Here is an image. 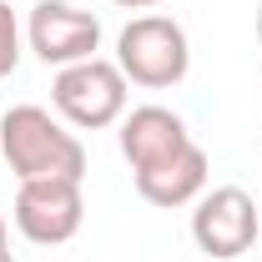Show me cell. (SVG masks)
<instances>
[{
    "mask_svg": "<svg viewBox=\"0 0 262 262\" xmlns=\"http://www.w3.org/2000/svg\"><path fill=\"white\" fill-rule=\"evenodd\" d=\"M111 5H121V10H157L166 0H111Z\"/></svg>",
    "mask_w": 262,
    "mask_h": 262,
    "instance_id": "cell-10",
    "label": "cell"
},
{
    "mask_svg": "<svg viewBox=\"0 0 262 262\" xmlns=\"http://www.w3.org/2000/svg\"><path fill=\"white\" fill-rule=\"evenodd\" d=\"M0 157L15 171V182H35V177L81 182L86 177L81 136L61 116H51L46 106H10L0 116Z\"/></svg>",
    "mask_w": 262,
    "mask_h": 262,
    "instance_id": "cell-1",
    "label": "cell"
},
{
    "mask_svg": "<svg viewBox=\"0 0 262 262\" xmlns=\"http://www.w3.org/2000/svg\"><path fill=\"white\" fill-rule=\"evenodd\" d=\"M116 66L131 86H146V91H171L187 81L192 71V40L187 31L171 20V15H131L121 35H116Z\"/></svg>",
    "mask_w": 262,
    "mask_h": 262,
    "instance_id": "cell-2",
    "label": "cell"
},
{
    "mask_svg": "<svg viewBox=\"0 0 262 262\" xmlns=\"http://www.w3.org/2000/svg\"><path fill=\"white\" fill-rule=\"evenodd\" d=\"M5 242H10V227H5V217H0V247H5Z\"/></svg>",
    "mask_w": 262,
    "mask_h": 262,
    "instance_id": "cell-11",
    "label": "cell"
},
{
    "mask_svg": "<svg viewBox=\"0 0 262 262\" xmlns=\"http://www.w3.org/2000/svg\"><path fill=\"white\" fill-rule=\"evenodd\" d=\"M207 171H212L207 151H202L196 141H187L177 157H166V162L136 171V192H141V202L166 207V212H171V207H192L196 196L207 192Z\"/></svg>",
    "mask_w": 262,
    "mask_h": 262,
    "instance_id": "cell-8",
    "label": "cell"
},
{
    "mask_svg": "<svg viewBox=\"0 0 262 262\" xmlns=\"http://www.w3.org/2000/svg\"><path fill=\"white\" fill-rule=\"evenodd\" d=\"M15 232L35 242V247H61L71 242L81 222H86V196H81V182H66V177H35V182H20L15 187Z\"/></svg>",
    "mask_w": 262,
    "mask_h": 262,
    "instance_id": "cell-4",
    "label": "cell"
},
{
    "mask_svg": "<svg viewBox=\"0 0 262 262\" xmlns=\"http://www.w3.org/2000/svg\"><path fill=\"white\" fill-rule=\"evenodd\" d=\"M116 126H121L116 141H121V157L131 162V171H146V166L166 162L192 141L187 121L177 111H166V106H131Z\"/></svg>",
    "mask_w": 262,
    "mask_h": 262,
    "instance_id": "cell-7",
    "label": "cell"
},
{
    "mask_svg": "<svg viewBox=\"0 0 262 262\" xmlns=\"http://www.w3.org/2000/svg\"><path fill=\"white\" fill-rule=\"evenodd\" d=\"M26 46L46 66H76L101 51V20L71 0H35L26 15Z\"/></svg>",
    "mask_w": 262,
    "mask_h": 262,
    "instance_id": "cell-6",
    "label": "cell"
},
{
    "mask_svg": "<svg viewBox=\"0 0 262 262\" xmlns=\"http://www.w3.org/2000/svg\"><path fill=\"white\" fill-rule=\"evenodd\" d=\"M257 207H262V202H257Z\"/></svg>",
    "mask_w": 262,
    "mask_h": 262,
    "instance_id": "cell-14",
    "label": "cell"
},
{
    "mask_svg": "<svg viewBox=\"0 0 262 262\" xmlns=\"http://www.w3.org/2000/svg\"><path fill=\"white\" fill-rule=\"evenodd\" d=\"M262 232V207L242 187H212L192 202V242L217 262L252 252Z\"/></svg>",
    "mask_w": 262,
    "mask_h": 262,
    "instance_id": "cell-5",
    "label": "cell"
},
{
    "mask_svg": "<svg viewBox=\"0 0 262 262\" xmlns=\"http://www.w3.org/2000/svg\"><path fill=\"white\" fill-rule=\"evenodd\" d=\"M126 91L131 81L121 76V66L106 61V56H91V61L61 66L56 81H51V106L66 126L76 131H106L126 116Z\"/></svg>",
    "mask_w": 262,
    "mask_h": 262,
    "instance_id": "cell-3",
    "label": "cell"
},
{
    "mask_svg": "<svg viewBox=\"0 0 262 262\" xmlns=\"http://www.w3.org/2000/svg\"><path fill=\"white\" fill-rule=\"evenodd\" d=\"M252 26H257V46H262V5H257V20H252Z\"/></svg>",
    "mask_w": 262,
    "mask_h": 262,
    "instance_id": "cell-12",
    "label": "cell"
},
{
    "mask_svg": "<svg viewBox=\"0 0 262 262\" xmlns=\"http://www.w3.org/2000/svg\"><path fill=\"white\" fill-rule=\"evenodd\" d=\"M0 262H15V257H10V242H5V247H0Z\"/></svg>",
    "mask_w": 262,
    "mask_h": 262,
    "instance_id": "cell-13",
    "label": "cell"
},
{
    "mask_svg": "<svg viewBox=\"0 0 262 262\" xmlns=\"http://www.w3.org/2000/svg\"><path fill=\"white\" fill-rule=\"evenodd\" d=\"M26 31H20V20H15V10H10V0H0V81L5 76H15V66H20V46Z\"/></svg>",
    "mask_w": 262,
    "mask_h": 262,
    "instance_id": "cell-9",
    "label": "cell"
}]
</instances>
